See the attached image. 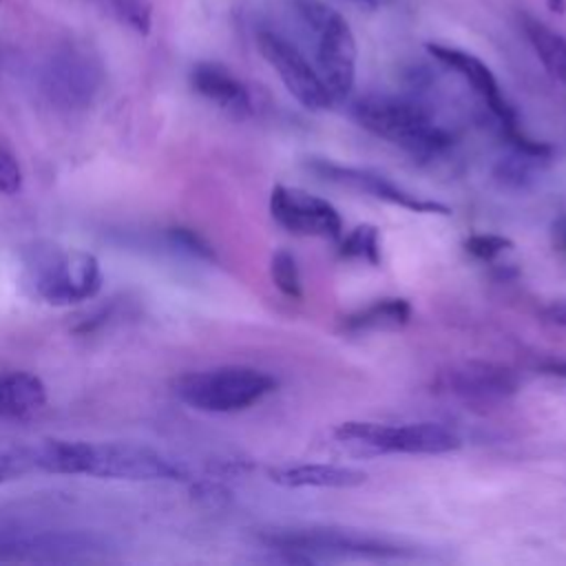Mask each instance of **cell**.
<instances>
[{"mask_svg": "<svg viewBox=\"0 0 566 566\" xmlns=\"http://www.w3.org/2000/svg\"><path fill=\"white\" fill-rule=\"evenodd\" d=\"M31 469L46 473H84L111 480H181L179 464L135 442L44 440L29 447Z\"/></svg>", "mask_w": 566, "mask_h": 566, "instance_id": "6da1fadb", "label": "cell"}, {"mask_svg": "<svg viewBox=\"0 0 566 566\" xmlns=\"http://www.w3.org/2000/svg\"><path fill=\"white\" fill-rule=\"evenodd\" d=\"M22 285L49 305H75L99 292V261L82 250L35 243L22 254Z\"/></svg>", "mask_w": 566, "mask_h": 566, "instance_id": "7a4b0ae2", "label": "cell"}, {"mask_svg": "<svg viewBox=\"0 0 566 566\" xmlns=\"http://www.w3.org/2000/svg\"><path fill=\"white\" fill-rule=\"evenodd\" d=\"M354 119L371 135L413 155L429 157L451 146V135L436 124L424 106L402 97H365L354 106Z\"/></svg>", "mask_w": 566, "mask_h": 566, "instance_id": "3957f363", "label": "cell"}, {"mask_svg": "<svg viewBox=\"0 0 566 566\" xmlns=\"http://www.w3.org/2000/svg\"><path fill=\"white\" fill-rule=\"evenodd\" d=\"M106 71L102 57L86 44L66 40L49 51L38 69V88L57 111L88 108L102 93Z\"/></svg>", "mask_w": 566, "mask_h": 566, "instance_id": "277c9868", "label": "cell"}, {"mask_svg": "<svg viewBox=\"0 0 566 566\" xmlns=\"http://www.w3.org/2000/svg\"><path fill=\"white\" fill-rule=\"evenodd\" d=\"M294 11L316 40V71L332 102H343L356 80V40L347 20L321 0H294Z\"/></svg>", "mask_w": 566, "mask_h": 566, "instance_id": "5b68a950", "label": "cell"}, {"mask_svg": "<svg viewBox=\"0 0 566 566\" xmlns=\"http://www.w3.org/2000/svg\"><path fill=\"white\" fill-rule=\"evenodd\" d=\"M276 380L254 367L232 365L192 371L175 382V394L192 409L210 413H232L256 405L274 391Z\"/></svg>", "mask_w": 566, "mask_h": 566, "instance_id": "8992f818", "label": "cell"}, {"mask_svg": "<svg viewBox=\"0 0 566 566\" xmlns=\"http://www.w3.org/2000/svg\"><path fill=\"white\" fill-rule=\"evenodd\" d=\"M106 537L84 528H38L0 524V562H91L106 557Z\"/></svg>", "mask_w": 566, "mask_h": 566, "instance_id": "52a82bcc", "label": "cell"}, {"mask_svg": "<svg viewBox=\"0 0 566 566\" xmlns=\"http://www.w3.org/2000/svg\"><path fill=\"white\" fill-rule=\"evenodd\" d=\"M259 539L281 553L285 562L292 564H314L323 557H398L402 555V548L365 535L356 531L345 528H272L265 533H259Z\"/></svg>", "mask_w": 566, "mask_h": 566, "instance_id": "ba28073f", "label": "cell"}, {"mask_svg": "<svg viewBox=\"0 0 566 566\" xmlns=\"http://www.w3.org/2000/svg\"><path fill=\"white\" fill-rule=\"evenodd\" d=\"M334 436L343 444H356L371 453H424L438 455L460 449V438L438 422L380 424L365 420L340 422Z\"/></svg>", "mask_w": 566, "mask_h": 566, "instance_id": "9c48e42d", "label": "cell"}, {"mask_svg": "<svg viewBox=\"0 0 566 566\" xmlns=\"http://www.w3.org/2000/svg\"><path fill=\"white\" fill-rule=\"evenodd\" d=\"M256 49L301 106L310 111H325L334 104L318 71L283 35L270 29H261L256 31Z\"/></svg>", "mask_w": 566, "mask_h": 566, "instance_id": "30bf717a", "label": "cell"}, {"mask_svg": "<svg viewBox=\"0 0 566 566\" xmlns=\"http://www.w3.org/2000/svg\"><path fill=\"white\" fill-rule=\"evenodd\" d=\"M270 214L292 234L323 237L332 241L343 237L338 210L327 199L298 188L274 186L270 192Z\"/></svg>", "mask_w": 566, "mask_h": 566, "instance_id": "8fae6325", "label": "cell"}, {"mask_svg": "<svg viewBox=\"0 0 566 566\" xmlns=\"http://www.w3.org/2000/svg\"><path fill=\"white\" fill-rule=\"evenodd\" d=\"M310 166L316 175H321L327 181H334V184H340V186H347V188H356V190H365V192H369L376 199H382L387 203L402 206V208L413 210V212L449 214V208L444 203H438V201H431V199H420V197L402 190L394 181H389L385 175L340 166V164H334V161H327V159H314Z\"/></svg>", "mask_w": 566, "mask_h": 566, "instance_id": "7c38bea8", "label": "cell"}, {"mask_svg": "<svg viewBox=\"0 0 566 566\" xmlns=\"http://www.w3.org/2000/svg\"><path fill=\"white\" fill-rule=\"evenodd\" d=\"M436 385L462 400L493 402L517 391V376L493 363H462L442 371Z\"/></svg>", "mask_w": 566, "mask_h": 566, "instance_id": "4fadbf2b", "label": "cell"}, {"mask_svg": "<svg viewBox=\"0 0 566 566\" xmlns=\"http://www.w3.org/2000/svg\"><path fill=\"white\" fill-rule=\"evenodd\" d=\"M429 53L444 66L453 69L455 73H460L469 86L482 97V102L486 104V108L497 117L500 126H515L517 117L513 106L506 102V97L500 91V84L493 75V71L475 55L455 49V46H444V44H427Z\"/></svg>", "mask_w": 566, "mask_h": 566, "instance_id": "5bb4252c", "label": "cell"}, {"mask_svg": "<svg viewBox=\"0 0 566 566\" xmlns=\"http://www.w3.org/2000/svg\"><path fill=\"white\" fill-rule=\"evenodd\" d=\"M190 84L195 93L203 99L212 102L217 108L226 111L234 117H245L252 111L250 93L245 84L230 73L223 64L217 62H199L190 71Z\"/></svg>", "mask_w": 566, "mask_h": 566, "instance_id": "9a60e30c", "label": "cell"}, {"mask_svg": "<svg viewBox=\"0 0 566 566\" xmlns=\"http://www.w3.org/2000/svg\"><path fill=\"white\" fill-rule=\"evenodd\" d=\"M270 480L287 486V489H303V486H318V489H352L360 486L367 480V473L354 467L340 464H296L270 471Z\"/></svg>", "mask_w": 566, "mask_h": 566, "instance_id": "2e32d148", "label": "cell"}, {"mask_svg": "<svg viewBox=\"0 0 566 566\" xmlns=\"http://www.w3.org/2000/svg\"><path fill=\"white\" fill-rule=\"evenodd\" d=\"M46 402L44 382L29 371L0 376V420H13L38 411Z\"/></svg>", "mask_w": 566, "mask_h": 566, "instance_id": "e0dca14e", "label": "cell"}, {"mask_svg": "<svg viewBox=\"0 0 566 566\" xmlns=\"http://www.w3.org/2000/svg\"><path fill=\"white\" fill-rule=\"evenodd\" d=\"M411 305L405 298H378L371 305L345 316V332H369V329H396L409 323Z\"/></svg>", "mask_w": 566, "mask_h": 566, "instance_id": "ac0fdd59", "label": "cell"}, {"mask_svg": "<svg viewBox=\"0 0 566 566\" xmlns=\"http://www.w3.org/2000/svg\"><path fill=\"white\" fill-rule=\"evenodd\" d=\"M522 27L544 69L551 73V77L566 86V38L528 15L524 18Z\"/></svg>", "mask_w": 566, "mask_h": 566, "instance_id": "d6986e66", "label": "cell"}, {"mask_svg": "<svg viewBox=\"0 0 566 566\" xmlns=\"http://www.w3.org/2000/svg\"><path fill=\"white\" fill-rule=\"evenodd\" d=\"M97 7L102 13L113 18L117 24L148 35L153 27V7L148 0H86Z\"/></svg>", "mask_w": 566, "mask_h": 566, "instance_id": "ffe728a7", "label": "cell"}, {"mask_svg": "<svg viewBox=\"0 0 566 566\" xmlns=\"http://www.w3.org/2000/svg\"><path fill=\"white\" fill-rule=\"evenodd\" d=\"M338 254L343 259H360V261H367L369 265H378L380 263V234H378V228L369 226V223L356 226L340 241Z\"/></svg>", "mask_w": 566, "mask_h": 566, "instance_id": "44dd1931", "label": "cell"}, {"mask_svg": "<svg viewBox=\"0 0 566 566\" xmlns=\"http://www.w3.org/2000/svg\"><path fill=\"white\" fill-rule=\"evenodd\" d=\"M270 274H272V281H274V285L279 287L281 294H285L287 298H301L303 296L298 265H296V259L287 250H276L272 254Z\"/></svg>", "mask_w": 566, "mask_h": 566, "instance_id": "7402d4cb", "label": "cell"}, {"mask_svg": "<svg viewBox=\"0 0 566 566\" xmlns=\"http://www.w3.org/2000/svg\"><path fill=\"white\" fill-rule=\"evenodd\" d=\"M533 161H542V159L515 150L513 157H506V159H502V161L495 166V179H497L504 188H515V190L526 188L528 181L533 179V170H531V164H533Z\"/></svg>", "mask_w": 566, "mask_h": 566, "instance_id": "603a6c76", "label": "cell"}, {"mask_svg": "<svg viewBox=\"0 0 566 566\" xmlns=\"http://www.w3.org/2000/svg\"><path fill=\"white\" fill-rule=\"evenodd\" d=\"M509 248H513V241L502 234H471L464 241V250L480 261H493Z\"/></svg>", "mask_w": 566, "mask_h": 566, "instance_id": "cb8c5ba5", "label": "cell"}, {"mask_svg": "<svg viewBox=\"0 0 566 566\" xmlns=\"http://www.w3.org/2000/svg\"><path fill=\"white\" fill-rule=\"evenodd\" d=\"M168 237L175 245H179L181 250L199 256V259H214V252L210 248V243L199 237L195 230H188V228H170L168 230Z\"/></svg>", "mask_w": 566, "mask_h": 566, "instance_id": "d4e9b609", "label": "cell"}, {"mask_svg": "<svg viewBox=\"0 0 566 566\" xmlns=\"http://www.w3.org/2000/svg\"><path fill=\"white\" fill-rule=\"evenodd\" d=\"M22 188V170L15 157L0 144V195H15Z\"/></svg>", "mask_w": 566, "mask_h": 566, "instance_id": "484cf974", "label": "cell"}, {"mask_svg": "<svg viewBox=\"0 0 566 566\" xmlns=\"http://www.w3.org/2000/svg\"><path fill=\"white\" fill-rule=\"evenodd\" d=\"M551 237H553V245L562 252H566V214H562L559 219L553 221L551 226Z\"/></svg>", "mask_w": 566, "mask_h": 566, "instance_id": "4316f807", "label": "cell"}, {"mask_svg": "<svg viewBox=\"0 0 566 566\" xmlns=\"http://www.w3.org/2000/svg\"><path fill=\"white\" fill-rule=\"evenodd\" d=\"M544 318L555 323V325H564L566 327V301H555L544 310Z\"/></svg>", "mask_w": 566, "mask_h": 566, "instance_id": "83f0119b", "label": "cell"}, {"mask_svg": "<svg viewBox=\"0 0 566 566\" xmlns=\"http://www.w3.org/2000/svg\"><path fill=\"white\" fill-rule=\"evenodd\" d=\"M542 371L551 374V376L566 378V360H548V363L542 365Z\"/></svg>", "mask_w": 566, "mask_h": 566, "instance_id": "f1b7e54d", "label": "cell"}, {"mask_svg": "<svg viewBox=\"0 0 566 566\" xmlns=\"http://www.w3.org/2000/svg\"><path fill=\"white\" fill-rule=\"evenodd\" d=\"M352 2H356V4H360V7H367V9H376V7H378L376 0H352Z\"/></svg>", "mask_w": 566, "mask_h": 566, "instance_id": "f546056e", "label": "cell"}, {"mask_svg": "<svg viewBox=\"0 0 566 566\" xmlns=\"http://www.w3.org/2000/svg\"><path fill=\"white\" fill-rule=\"evenodd\" d=\"M378 2V7H382V4H387V2H391V0H376Z\"/></svg>", "mask_w": 566, "mask_h": 566, "instance_id": "4dcf8cb0", "label": "cell"}, {"mask_svg": "<svg viewBox=\"0 0 566 566\" xmlns=\"http://www.w3.org/2000/svg\"><path fill=\"white\" fill-rule=\"evenodd\" d=\"M0 2H2V0H0Z\"/></svg>", "mask_w": 566, "mask_h": 566, "instance_id": "1f68e13d", "label": "cell"}]
</instances>
